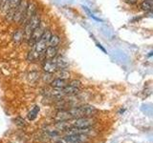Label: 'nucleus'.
<instances>
[{
	"label": "nucleus",
	"mask_w": 153,
	"mask_h": 143,
	"mask_svg": "<svg viewBox=\"0 0 153 143\" xmlns=\"http://www.w3.org/2000/svg\"><path fill=\"white\" fill-rule=\"evenodd\" d=\"M10 1V0H0V11L6 6V4Z\"/></svg>",
	"instance_id": "6ab92c4d"
},
{
	"label": "nucleus",
	"mask_w": 153,
	"mask_h": 143,
	"mask_svg": "<svg viewBox=\"0 0 153 143\" xmlns=\"http://www.w3.org/2000/svg\"><path fill=\"white\" fill-rule=\"evenodd\" d=\"M38 112H39V107L38 106H35L33 107L30 112H29L28 114V118L29 120H35V119L36 118L37 114H38Z\"/></svg>",
	"instance_id": "dca6fc26"
},
{
	"label": "nucleus",
	"mask_w": 153,
	"mask_h": 143,
	"mask_svg": "<svg viewBox=\"0 0 153 143\" xmlns=\"http://www.w3.org/2000/svg\"><path fill=\"white\" fill-rule=\"evenodd\" d=\"M36 13H37V6L35 2H28V5H27V9H26V12H25V15H24L23 19H22V22L21 24L23 25H25L26 22L30 19L33 14Z\"/></svg>",
	"instance_id": "0eeeda50"
},
{
	"label": "nucleus",
	"mask_w": 153,
	"mask_h": 143,
	"mask_svg": "<svg viewBox=\"0 0 153 143\" xmlns=\"http://www.w3.org/2000/svg\"><path fill=\"white\" fill-rule=\"evenodd\" d=\"M152 6H153L152 0H143L140 5L141 9L145 12H150L152 10Z\"/></svg>",
	"instance_id": "2eb2a0df"
},
{
	"label": "nucleus",
	"mask_w": 153,
	"mask_h": 143,
	"mask_svg": "<svg viewBox=\"0 0 153 143\" xmlns=\"http://www.w3.org/2000/svg\"><path fill=\"white\" fill-rule=\"evenodd\" d=\"M27 5H28V1L27 0H21V2L19 3V5L16 7V12H14V15H13V22L16 23H20L22 22V19L25 15V12L27 9Z\"/></svg>",
	"instance_id": "7ed1b4c3"
},
{
	"label": "nucleus",
	"mask_w": 153,
	"mask_h": 143,
	"mask_svg": "<svg viewBox=\"0 0 153 143\" xmlns=\"http://www.w3.org/2000/svg\"><path fill=\"white\" fill-rule=\"evenodd\" d=\"M94 125V120L90 117H79V118H74V120L71 122L70 127L74 128H79V129H84V128H90Z\"/></svg>",
	"instance_id": "f03ea898"
},
{
	"label": "nucleus",
	"mask_w": 153,
	"mask_h": 143,
	"mask_svg": "<svg viewBox=\"0 0 153 143\" xmlns=\"http://www.w3.org/2000/svg\"><path fill=\"white\" fill-rule=\"evenodd\" d=\"M41 24V16L39 13H36L33 15L29 19V20L26 22V24L24 25V39L28 40L31 36V33L33 32V31L36 29L38 26Z\"/></svg>",
	"instance_id": "f257e3e1"
},
{
	"label": "nucleus",
	"mask_w": 153,
	"mask_h": 143,
	"mask_svg": "<svg viewBox=\"0 0 153 143\" xmlns=\"http://www.w3.org/2000/svg\"><path fill=\"white\" fill-rule=\"evenodd\" d=\"M87 136L81 133H67L61 141L63 143H83L87 140Z\"/></svg>",
	"instance_id": "20e7f679"
},
{
	"label": "nucleus",
	"mask_w": 153,
	"mask_h": 143,
	"mask_svg": "<svg viewBox=\"0 0 153 143\" xmlns=\"http://www.w3.org/2000/svg\"><path fill=\"white\" fill-rule=\"evenodd\" d=\"M45 30H46V29H45V27L42 26V22H41L40 25L33 31V32L31 33L30 38H29V39L27 40L28 43H29V45H30V46H33V45H35V43L38 39H39L40 36L42 35V33L45 32Z\"/></svg>",
	"instance_id": "423d86ee"
},
{
	"label": "nucleus",
	"mask_w": 153,
	"mask_h": 143,
	"mask_svg": "<svg viewBox=\"0 0 153 143\" xmlns=\"http://www.w3.org/2000/svg\"><path fill=\"white\" fill-rule=\"evenodd\" d=\"M43 55H44V59H53L55 57L57 56V47H51L48 46L44 52H43Z\"/></svg>",
	"instance_id": "9d476101"
},
{
	"label": "nucleus",
	"mask_w": 153,
	"mask_h": 143,
	"mask_svg": "<svg viewBox=\"0 0 153 143\" xmlns=\"http://www.w3.org/2000/svg\"><path fill=\"white\" fill-rule=\"evenodd\" d=\"M20 2H21V0H10V1L6 4V6L1 10V12L6 13L7 11L10 9H16V7L18 6Z\"/></svg>",
	"instance_id": "f8f14e48"
},
{
	"label": "nucleus",
	"mask_w": 153,
	"mask_h": 143,
	"mask_svg": "<svg viewBox=\"0 0 153 143\" xmlns=\"http://www.w3.org/2000/svg\"><path fill=\"white\" fill-rule=\"evenodd\" d=\"M42 69L45 73L49 74H56V72H59V67L56 64V57L53 59H44L42 63Z\"/></svg>",
	"instance_id": "39448f33"
},
{
	"label": "nucleus",
	"mask_w": 153,
	"mask_h": 143,
	"mask_svg": "<svg viewBox=\"0 0 153 143\" xmlns=\"http://www.w3.org/2000/svg\"><path fill=\"white\" fill-rule=\"evenodd\" d=\"M44 55L41 52H38L35 50H31L30 52H28L27 54V60L29 62H37L38 60H40L41 58H43Z\"/></svg>",
	"instance_id": "1a4fd4ad"
},
{
	"label": "nucleus",
	"mask_w": 153,
	"mask_h": 143,
	"mask_svg": "<svg viewBox=\"0 0 153 143\" xmlns=\"http://www.w3.org/2000/svg\"><path fill=\"white\" fill-rule=\"evenodd\" d=\"M124 2H126L129 5H135L137 3V0H124Z\"/></svg>",
	"instance_id": "aec40b11"
},
{
	"label": "nucleus",
	"mask_w": 153,
	"mask_h": 143,
	"mask_svg": "<svg viewBox=\"0 0 153 143\" xmlns=\"http://www.w3.org/2000/svg\"><path fill=\"white\" fill-rule=\"evenodd\" d=\"M16 123L17 124L18 126H24V125H25V121H24L23 119H21V118H16Z\"/></svg>",
	"instance_id": "a211bd4d"
},
{
	"label": "nucleus",
	"mask_w": 153,
	"mask_h": 143,
	"mask_svg": "<svg viewBox=\"0 0 153 143\" xmlns=\"http://www.w3.org/2000/svg\"><path fill=\"white\" fill-rule=\"evenodd\" d=\"M60 43V38L57 35H52L49 42H48V46H51V47H57L59 45Z\"/></svg>",
	"instance_id": "4468645a"
},
{
	"label": "nucleus",
	"mask_w": 153,
	"mask_h": 143,
	"mask_svg": "<svg viewBox=\"0 0 153 143\" xmlns=\"http://www.w3.org/2000/svg\"><path fill=\"white\" fill-rule=\"evenodd\" d=\"M13 41L19 44L24 40V32L23 30H16V32L13 33Z\"/></svg>",
	"instance_id": "ddd939ff"
},
{
	"label": "nucleus",
	"mask_w": 153,
	"mask_h": 143,
	"mask_svg": "<svg viewBox=\"0 0 153 143\" xmlns=\"http://www.w3.org/2000/svg\"><path fill=\"white\" fill-rule=\"evenodd\" d=\"M84 10H85V12L89 14V15H90V17H92V18L94 19V20H96V21H100V22L102 21V19H100V18H98V17H96V16L94 15V14H93L92 13H91V12H90L89 10H88L87 8H86V7H84Z\"/></svg>",
	"instance_id": "f3484780"
},
{
	"label": "nucleus",
	"mask_w": 153,
	"mask_h": 143,
	"mask_svg": "<svg viewBox=\"0 0 153 143\" xmlns=\"http://www.w3.org/2000/svg\"><path fill=\"white\" fill-rule=\"evenodd\" d=\"M68 85V80L60 77H56L51 81V86L54 89H63Z\"/></svg>",
	"instance_id": "9b49d317"
},
{
	"label": "nucleus",
	"mask_w": 153,
	"mask_h": 143,
	"mask_svg": "<svg viewBox=\"0 0 153 143\" xmlns=\"http://www.w3.org/2000/svg\"><path fill=\"white\" fill-rule=\"evenodd\" d=\"M72 119L70 114L68 112V110H62V111L57 112L56 116H55V120H56L57 122H63V121H68Z\"/></svg>",
	"instance_id": "6e6552de"
}]
</instances>
